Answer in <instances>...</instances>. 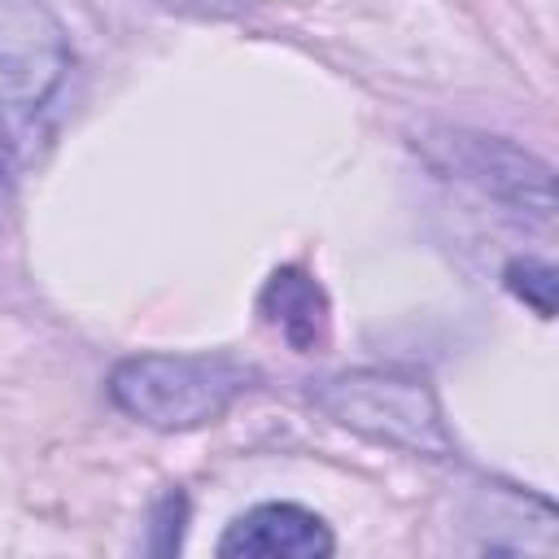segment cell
<instances>
[{
    "instance_id": "obj_5",
    "label": "cell",
    "mask_w": 559,
    "mask_h": 559,
    "mask_svg": "<svg viewBox=\"0 0 559 559\" xmlns=\"http://www.w3.org/2000/svg\"><path fill=\"white\" fill-rule=\"evenodd\" d=\"M336 550L323 515L297 502H262L227 524L218 537L223 559H323Z\"/></svg>"
},
{
    "instance_id": "obj_2",
    "label": "cell",
    "mask_w": 559,
    "mask_h": 559,
    "mask_svg": "<svg viewBox=\"0 0 559 559\" xmlns=\"http://www.w3.org/2000/svg\"><path fill=\"white\" fill-rule=\"evenodd\" d=\"M310 402L341 428L424 459H454V432L441 415L432 384L415 371L358 367L328 376L310 389Z\"/></svg>"
},
{
    "instance_id": "obj_4",
    "label": "cell",
    "mask_w": 559,
    "mask_h": 559,
    "mask_svg": "<svg viewBox=\"0 0 559 559\" xmlns=\"http://www.w3.org/2000/svg\"><path fill=\"white\" fill-rule=\"evenodd\" d=\"M450 170L467 183H476L485 197L533 214V218H550L555 201H550V166L537 162L533 153L515 148L511 140L498 135H472V131H445L441 140Z\"/></svg>"
},
{
    "instance_id": "obj_3",
    "label": "cell",
    "mask_w": 559,
    "mask_h": 559,
    "mask_svg": "<svg viewBox=\"0 0 559 559\" xmlns=\"http://www.w3.org/2000/svg\"><path fill=\"white\" fill-rule=\"evenodd\" d=\"M70 52L61 26L35 0L0 9V109L13 118H35L61 87Z\"/></svg>"
},
{
    "instance_id": "obj_6",
    "label": "cell",
    "mask_w": 559,
    "mask_h": 559,
    "mask_svg": "<svg viewBox=\"0 0 559 559\" xmlns=\"http://www.w3.org/2000/svg\"><path fill=\"white\" fill-rule=\"evenodd\" d=\"M258 314L293 345L297 354H310L328 341V297L319 280L301 266H280L258 293Z\"/></svg>"
},
{
    "instance_id": "obj_1",
    "label": "cell",
    "mask_w": 559,
    "mask_h": 559,
    "mask_svg": "<svg viewBox=\"0 0 559 559\" xmlns=\"http://www.w3.org/2000/svg\"><path fill=\"white\" fill-rule=\"evenodd\" d=\"M253 384L258 371L236 354H135L109 371V402L157 432H188L223 419Z\"/></svg>"
},
{
    "instance_id": "obj_7",
    "label": "cell",
    "mask_w": 559,
    "mask_h": 559,
    "mask_svg": "<svg viewBox=\"0 0 559 559\" xmlns=\"http://www.w3.org/2000/svg\"><path fill=\"white\" fill-rule=\"evenodd\" d=\"M502 280H507V288L524 301V306H533L542 319H550L555 314V266L550 262H537V258H515V262H507V271H502Z\"/></svg>"
},
{
    "instance_id": "obj_8",
    "label": "cell",
    "mask_w": 559,
    "mask_h": 559,
    "mask_svg": "<svg viewBox=\"0 0 559 559\" xmlns=\"http://www.w3.org/2000/svg\"><path fill=\"white\" fill-rule=\"evenodd\" d=\"M9 214V170H4V148H0V223Z\"/></svg>"
}]
</instances>
